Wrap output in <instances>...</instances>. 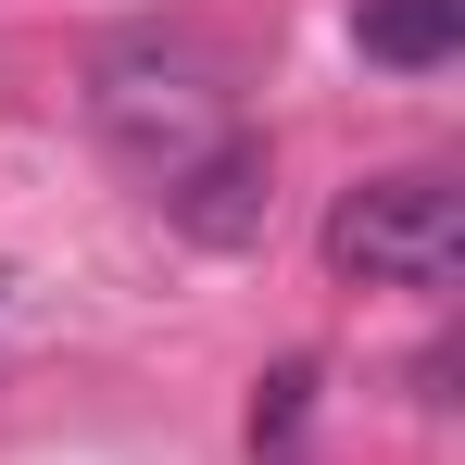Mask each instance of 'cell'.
<instances>
[{
    "label": "cell",
    "instance_id": "cell-1",
    "mask_svg": "<svg viewBox=\"0 0 465 465\" xmlns=\"http://www.w3.org/2000/svg\"><path fill=\"white\" fill-rule=\"evenodd\" d=\"M88 126H101V152L126 163V176H176V163H202L214 139H227V64L202 51V38H163V25H139V38H114L101 64H88Z\"/></svg>",
    "mask_w": 465,
    "mask_h": 465
},
{
    "label": "cell",
    "instance_id": "cell-2",
    "mask_svg": "<svg viewBox=\"0 0 465 465\" xmlns=\"http://www.w3.org/2000/svg\"><path fill=\"white\" fill-rule=\"evenodd\" d=\"M327 277L352 290H453L465 277V189L440 163H390L327 202Z\"/></svg>",
    "mask_w": 465,
    "mask_h": 465
},
{
    "label": "cell",
    "instance_id": "cell-3",
    "mask_svg": "<svg viewBox=\"0 0 465 465\" xmlns=\"http://www.w3.org/2000/svg\"><path fill=\"white\" fill-rule=\"evenodd\" d=\"M152 202H163V227L189 239V252H252L264 214H277V152H264L252 126H227L202 163H176Z\"/></svg>",
    "mask_w": 465,
    "mask_h": 465
},
{
    "label": "cell",
    "instance_id": "cell-4",
    "mask_svg": "<svg viewBox=\"0 0 465 465\" xmlns=\"http://www.w3.org/2000/svg\"><path fill=\"white\" fill-rule=\"evenodd\" d=\"M352 51L378 76H440L465 51V0H352Z\"/></svg>",
    "mask_w": 465,
    "mask_h": 465
},
{
    "label": "cell",
    "instance_id": "cell-5",
    "mask_svg": "<svg viewBox=\"0 0 465 465\" xmlns=\"http://www.w3.org/2000/svg\"><path fill=\"white\" fill-rule=\"evenodd\" d=\"M314 402H327V365H314V352L264 365V390H252V453L290 465V453H302V428H314Z\"/></svg>",
    "mask_w": 465,
    "mask_h": 465
}]
</instances>
